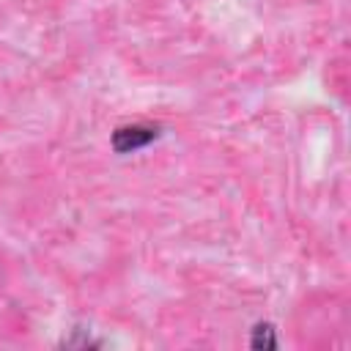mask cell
Wrapping results in <instances>:
<instances>
[{"label":"cell","instance_id":"obj_1","mask_svg":"<svg viewBox=\"0 0 351 351\" xmlns=\"http://www.w3.org/2000/svg\"><path fill=\"white\" fill-rule=\"evenodd\" d=\"M162 137V126L151 123H123L110 134V145L115 154H134L140 148H148Z\"/></svg>","mask_w":351,"mask_h":351},{"label":"cell","instance_id":"obj_2","mask_svg":"<svg viewBox=\"0 0 351 351\" xmlns=\"http://www.w3.org/2000/svg\"><path fill=\"white\" fill-rule=\"evenodd\" d=\"M277 346H280V340H277V329L271 321H258L250 329V348L252 351H271Z\"/></svg>","mask_w":351,"mask_h":351},{"label":"cell","instance_id":"obj_3","mask_svg":"<svg viewBox=\"0 0 351 351\" xmlns=\"http://www.w3.org/2000/svg\"><path fill=\"white\" fill-rule=\"evenodd\" d=\"M60 346L63 348H96V346H104V340L90 337V332L85 335V329H71V337H63Z\"/></svg>","mask_w":351,"mask_h":351}]
</instances>
